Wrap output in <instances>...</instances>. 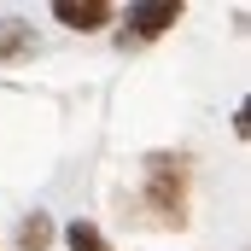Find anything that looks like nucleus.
Wrapping results in <instances>:
<instances>
[{"label": "nucleus", "mask_w": 251, "mask_h": 251, "mask_svg": "<svg viewBox=\"0 0 251 251\" xmlns=\"http://www.w3.org/2000/svg\"><path fill=\"white\" fill-rule=\"evenodd\" d=\"M146 204L164 222H187V158H170V152L146 158Z\"/></svg>", "instance_id": "1"}, {"label": "nucleus", "mask_w": 251, "mask_h": 251, "mask_svg": "<svg viewBox=\"0 0 251 251\" xmlns=\"http://www.w3.org/2000/svg\"><path fill=\"white\" fill-rule=\"evenodd\" d=\"M181 0H146V6H128V29H123V47H140L152 35H164L170 24H181Z\"/></svg>", "instance_id": "2"}, {"label": "nucleus", "mask_w": 251, "mask_h": 251, "mask_svg": "<svg viewBox=\"0 0 251 251\" xmlns=\"http://www.w3.org/2000/svg\"><path fill=\"white\" fill-rule=\"evenodd\" d=\"M53 18L70 24V29H82V35H94V29L111 24V6L105 0H53Z\"/></svg>", "instance_id": "3"}, {"label": "nucleus", "mask_w": 251, "mask_h": 251, "mask_svg": "<svg viewBox=\"0 0 251 251\" xmlns=\"http://www.w3.org/2000/svg\"><path fill=\"white\" fill-rule=\"evenodd\" d=\"M47 246H53V222H47V210L24 216V222H18V251H47Z\"/></svg>", "instance_id": "4"}, {"label": "nucleus", "mask_w": 251, "mask_h": 251, "mask_svg": "<svg viewBox=\"0 0 251 251\" xmlns=\"http://www.w3.org/2000/svg\"><path fill=\"white\" fill-rule=\"evenodd\" d=\"M18 53H35V29L18 24V18H6L0 24V59H18Z\"/></svg>", "instance_id": "5"}, {"label": "nucleus", "mask_w": 251, "mask_h": 251, "mask_svg": "<svg viewBox=\"0 0 251 251\" xmlns=\"http://www.w3.org/2000/svg\"><path fill=\"white\" fill-rule=\"evenodd\" d=\"M64 246H70V251H111V240H105L94 222H82V216H76V222L64 228Z\"/></svg>", "instance_id": "6"}]
</instances>
